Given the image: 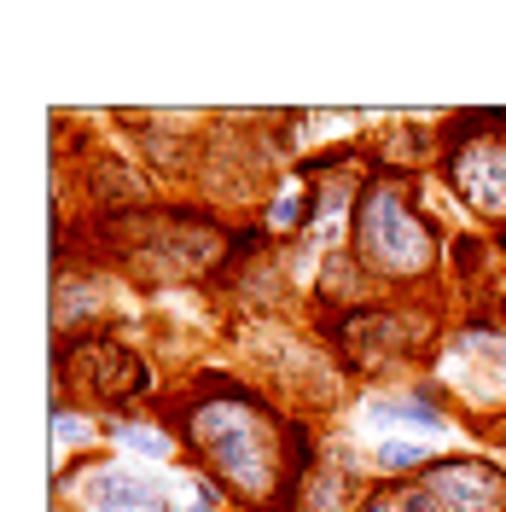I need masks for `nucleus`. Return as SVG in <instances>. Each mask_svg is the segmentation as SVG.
Returning a JSON list of instances; mask_svg holds the SVG:
<instances>
[{"instance_id":"f257e3e1","label":"nucleus","mask_w":506,"mask_h":512,"mask_svg":"<svg viewBox=\"0 0 506 512\" xmlns=\"http://www.w3.org/2000/svg\"><path fill=\"white\" fill-rule=\"evenodd\" d=\"M169 437L198 460V472L227 483L251 512H274L285 495V414L239 373L198 367L187 396L169 408Z\"/></svg>"},{"instance_id":"f03ea898","label":"nucleus","mask_w":506,"mask_h":512,"mask_svg":"<svg viewBox=\"0 0 506 512\" xmlns=\"http://www.w3.org/2000/svg\"><path fill=\"white\" fill-rule=\"evenodd\" d=\"M349 256L361 262L373 286L396 291V297H413L437 280V268L448 262V239L419 210V181L367 169L355 216H349Z\"/></svg>"},{"instance_id":"7ed1b4c3","label":"nucleus","mask_w":506,"mask_h":512,"mask_svg":"<svg viewBox=\"0 0 506 512\" xmlns=\"http://www.w3.org/2000/svg\"><path fill=\"white\" fill-rule=\"evenodd\" d=\"M320 332L332 338L344 373H361V379L390 373L431 350V315H419L408 303H367L349 315H320Z\"/></svg>"},{"instance_id":"20e7f679","label":"nucleus","mask_w":506,"mask_h":512,"mask_svg":"<svg viewBox=\"0 0 506 512\" xmlns=\"http://www.w3.org/2000/svg\"><path fill=\"white\" fill-rule=\"evenodd\" d=\"M76 384V396H88L94 408L105 414H123L128 402H140V396H152V367L140 361V355L117 344L111 332H82V338H70V344H53V384Z\"/></svg>"},{"instance_id":"39448f33","label":"nucleus","mask_w":506,"mask_h":512,"mask_svg":"<svg viewBox=\"0 0 506 512\" xmlns=\"http://www.w3.org/2000/svg\"><path fill=\"white\" fill-rule=\"evenodd\" d=\"M413 489L425 495L431 512H506V472L489 454H448L431 460Z\"/></svg>"},{"instance_id":"423d86ee","label":"nucleus","mask_w":506,"mask_h":512,"mask_svg":"<svg viewBox=\"0 0 506 512\" xmlns=\"http://www.w3.org/2000/svg\"><path fill=\"white\" fill-rule=\"evenodd\" d=\"M443 181L472 216L506 227V128L443 152Z\"/></svg>"},{"instance_id":"0eeeda50","label":"nucleus","mask_w":506,"mask_h":512,"mask_svg":"<svg viewBox=\"0 0 506 512\" xmlns=\"http://www.w3.org/2000/svg\"><path fill=\"white\" fill-rule=\"evenodd\" d=\"M76 501H82V512H175L169 478L128 472L117 460H88L76 472Z\"/></svg>"},{"instance_id":"6e6552de","label":"nucleus","mask_w":506,"mask_h":512,"mask_svg":"<svg viewBox=\"0 0 506 512\" xmlns=\"http://www.w3.org/2000/svg\"><path fill=\"white\" fill-rule=\"evenodd\" d=\"M373 489L361 478V460H355V448H338V454H326L309 478L297 483V512H361Z\"/></svg>"},{"instance_id":"1a4fd4ad","label":"nucleus","mask_w":506,"mask_h":512,"mask_svg":"<svg viewBox=\"0 0 506 512\" xmlns=\"http://www.w3.org/2000/svg\"><path fill=\"white\" fill-rule=\"evenodd\" d=\"M262 227H268L274 239H297V233L309 239V233H315V192L309 187H285L280 198L262 210Z\"/></svg>"},{"instance_id":"9d476101","label":"nucleus","mask_w":506,"mask_h":512,"mask_svg":"<svg viewBox=\"0 0 506 512\" xmlns=\"http://www.w3.org/2000/svg\"><path fill=\"white\" fill-rule=\"evenodd\" d=\"M105 437L117 448H128V454H140V460H169V454L181 448L169 437V425H140V419H111Z\"/></svg>"},{"instance_id":"9b49d317","label":"nucleus","mask_w":506,"mask_h":512,"mask_svg":"<svg viewBox=\"0 0 506 512\" xmlns=\"http://www.w3.org/2000/svg\"><path fill=\"white\" fill-rule=\"evenodd\" d=\"M373 466H379L384 483H413L425 466H431V448L408 443V437H384V443L373 448Z\"/></svg>"},{"instance_id":"f8f14e48","label":"nucleus","mask_w":506,"mask_h":512,"mask_svg":"<svg viewBox=\"0 0 506 512\" xmlns=\"http://www.w3.org/2000/svg\"><path fill=\"white\" fill-rule=\"evenodd\" d=\"M483 256H489V239H483V233H454V239H448V262H454L460 280H477V274H483Z\"/></svg>"},{"instance_id":"ddd939ff","label":"nucleus","mask_w":506,"mask_h":512,"mask_svg":"<svg viewBox=\"0 0 506 512\" xmlns=\"http://www.w3.org/2000/svg\"><path fill=\"white\" fill-rule=\"evenodd\" d=\"M268 245H274V233H268V227H262V222H245V227H239V233H233V239H227V262H222V280H233V268H239L245 256L268 251Z\"/></svg>"},{"instance_id":"4468645a","label":"nucleus","mask_w":506,"mask_h":512,"mask_svg":"<svg viewBox=\"0 0 506 512\" xmlns=\"http://www.w3.org/2000/svg\"><path fill=\"white\" fill-rule=\"evenodd\" d=\"M88 437H94V425L76 414L64 396H53V443H59V448H82Z\"/></svg>"},{"instance_id":"2eb2a0df","label":"nucleus","mask_w":506,"mask_h":512,"mask_svg":"<svg viewBox=\"0 0 506 512\" xmlns=\"http://www.w3.org/2000/svg\"><path fill=\"white\" fill-rule=\"evenodd\" d=\"M192 507L187 512H227V501H233V495H227V483H216L210 478V472H198V466H192Z\"/></svg>"},{"instance_id":"dca6fc26","label":"nucleus","mask_w":506,"mask_h":512,"mask_svg":"<svg viewBox=\"0 0 506 512\" xmlns=\"http://www.w3.org/2000/svg\"><path fill=\"white\" fill-rule=\"evenodd\" d=\"M501 443H506V425H501Z\"/></svg>"}]
</instances>
